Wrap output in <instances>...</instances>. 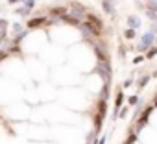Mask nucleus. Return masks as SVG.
I'll return each instance as SVG.
<instances>
[{
	"instance_id": "obj_21",
	"label": "nucleus",
	"mask_w": 157,
	"mask_h": 144,
	"mask_svg": "<svg viewBox=\"0 0 157 144\" xmlns=\"http://www.w3.org/2000/svg\"><path fill=\"white\" fill-rule=\"evenodd\" d=\"M104 142H105V137H102V139H100V140H98L96 144H104Z\"/></svg>"
},
{
	"instance_id": "obj_18",
	"label": "nucleus",
	"mask_w": 157,
	"mask_h": 144,
	"mask_svg": "<svg viewBox=\"0 0 157 144\" xmlns=\"http://www.w3.org/2000/svg\"><path fill=\"white\" fill-rule=\"evenodd\" d=\"M129 104H131V105H137V104H139V96H131V98H129Z\"/></svg>"
},
{
	"instance_id": "obj_5",
	"label": "nucleus",
	"mask_w": 157,
	"mask_h": 144,
	"mask_svg": "<svg viewBox=\"0 0 157 144\" xmlns=\"http://www.w3.org/2000/svg\"><path fill=\"white\" fill-rule=\"evenodd\" d=\"M70 11H72V15H74V17H78V19H81V17L87 13V11L83 9V6H81V4H76V2L70 6Z\"/></svg>"
},
{
	"instance_id": "obj_1",
	"label": "nucleus",
	"mask_w": 157,
	"mask_h": 144,
	"mask_svg": "<svg viewBox=\"0 0 157 144\" xmlns=\"http://www.w3.org/2000/svg\"><path fill=\"white\" fill-rule=\"evenodd\" d=\"M96 72L102 76V80L105 81V83H109L111 81V67H109V63H107V59H105V63L104 61H100L98 63V68H96Z\"/></svg>"
},
{
	"instance_id": "obj_20",
	"label": "nucleus",
	"mask_w": 157,
	"mask_h": 144,
	"mask_svg": "<svg viewBox=\"0 0 157 144\" xmlns=\"http://www.w3.org/2000/svg\"><path fill=\"white\" fill-rule=\"evenodd\" d=\"M9 4H17V2H22V0H8Z\"/></svg>"
},
{
	"instance_id": "obj_19",
	"label": "nucleus",
	"mask_w": 157,
	"mask_h": 144,
	"mask_svg": "<svg viewBox=\"0 0 157 144\" xmlns=\"http://www.w3.org/2000/svg\"><path fill=\"white\" fill-rule=\"evenodd\" d=\"M6 56H8V54H6V52H0V61H2V59H4V57H6Z\"/></svg>"
},
{
	"instance_id": "obj_3",
	"label": "nucleus",
	"mask_w": 157,
	"mask_h": 144,
	"mask_svg": "<svg viewBox=\"0 0 157 144\" xmlns=\"http://www.w3.org/2000/svg\"><path fill=\"white\" fill-rule=\"evenodd\" d=\"M41 24H52V20H48L46 17H37V19H30L26 26H28L30 30H33V28H39Z\"/></svg>"
},
{
	"instance_id": "obj_2",
	"label": "nucleus",
	"mask_w": 157,
	"mask_h": 144,
	"mask_svg": "<svg viewBox=\"0 0 157 144\" xmlns=\"http://www.w3.org/2000/svg\"><path fill=\"white\" fill-rule=\"evenodd\" d=\"M153 41H155V32H146V33L142 35L141 43L137 44V50H148L150 44H152Z\"/></svg>"
},
{
	"instance_id": "obj_9",
	"label": "nucleus",
	"mask_w": 157,
	"mask_h": 144,
	"mask_svg": "<svg viewBox=\"0 0 157 144\" xmlns=\"http://www.w3.org/2000/svg\"><path fill=\"white\" fill-rule=\"evenodd\" d=\"M15 11H17L20 17H28V15H30V8H26V6H20V8L15 9Z\"/></svg>"
},
{
	"instance_id": "obj_8",
	"label": "nucleus",
	"mask_w": 157,
	"mask_h": 144,
	"mask_svg": "<svg viewBox=\"0 0 157 144\" xmlns=\"http://www.w3.org/2000/svg\"><path fill=\"white\" fill-rule=\"evenodd\" d=\"M155 56H157V46L148 48V50H146V54H144V57H146V59H153Z\"/></svg>"
},
{
	"instance_id": "obj_24",
	"label": "nucleus",
	"mask_w": 157,
	"mask_h": 144,
	"mask_svg": "<svg viewBox=\"0 0 157 144\" xmlns=\"http://www.w3.org/2000/svg\"><path fill=\"white\" fill-rule=\"evenodd\" d=\"M148 2H150V0H148Z\"/></svg>"
},
{
	"instance_id": "obj_10",
	"label": "nucleus",
	"mask_w": 157,
	"mask_h": 144,
	"mask_svg": "<svg viewBox=\"0 0 157 144\" xmlns=\"http://www.w3.org/2000/svg\"><path fill=\"white\" fill-rule=\"evenodd\" d=\"M26 33H28L26 30H22V32H19V33H15V39H13V43H15V44H17V43H20L22 39H24V37H26Z\"/></svg>"
},
{
	"instance_id": "obj_14",
	"label": "nucleus",
	"mask_w": 157,
	"mask_h": 144,
	"mask_svg": "<svg viewBox=\"0 0 157 144\" xmlns=\"http://www.w3.org/2000/svg\"><path fill=\"white\" fill-rule=\"evenodd\" d=\"M133 37H135V30H133V28L126 30V39H133Z\"/></svg>"
},
{
	"instance_id": "obj_17",
	"label": "nucleus",
	"mask_w": 157,
	"mask_h": 144,
	"mask_svg": "<svg viewBox=\"0 0 157 144\" xmlns=\"http://www.w3.org/2000/svg\"><path fill=\"white\" fill-rule=\"evenodd\" d=\"M11 30H13V33H19V32H22V26L17 22V24H13V28H11Z\"/></svg>"
},
{
	"instance_id": "obj_7",
	"label": "nucleus",
	"mask_w": 157,
	"mask_h": 144,
	"mask_svg": "<svg viewBox=\"0 0 157 144\" xmlns=\"http://www.w3.org/2000/svg\"><path fill=\"white\" fill-rule=\"evenodd\" d=\"M128 26L133 28V30L141 28V19H139V17H129V19H128Z\"/></svg>"
},
{
	"instance_id": "obj_12",
	"label": "nucleus",
	"mask_w": 157,
	"mask_h": 144,
	"mask_svg": "<svg viewBox=\"0 0 157 144\" xmlns=\"http://www.w3.org/2000/svg\"><path fill=\"white\" fill-rule=\"evenodd\" d=\"M122 102H124V94H122V92H118V94H117V102H115V109H117V111L120 109Z\"/></svg>"
},
{
	"instance_id": "obj_22",
	"label": "nucleus",
	"mask_w": 157,
	"mask_h": 144,
	"mask_svg": "<svg viewBox=\"0 0 157 144\" xmlns=\"http://www.w3.org/2000/svg\"><path fill=\"white\" fill-rule=\"evenodd\" d=\"M153 78H157V70H155V72H153Z\"/></svg>"
},
{
	"instance_id": "obj_11",
	"label": "nucleus",
	"mask_w": 157,
	"mask_h": 144,
	"mask_svg": "<svg viewBox=\"0 0 157 144\" xmlns=\"http://www.w3.org/2000/svg\"><path fill=\"white\" fill-rule=\"evenodd\" d=\"M52 15H57V17H61V15H65L67 13V8H52V11H50Z\"/></svg>"
},
{
	"instance_id": "obj_13",
	"label": "nucleus",
	"mask_w": 157,
	"mask_h": 144,
	"mask_svg": "<svg viewBox=\"0 0 157 144\" xmlns=\"http://www.w3.org/2000/svg\"><path fill=\"white\" fill-rule=\"evenodd\" d=\"M148 11L157 13V0H150V2H148Z\"/></svg>"
},
{
	"instance_id": "obj_15",
	"label": "nucleus",
	"mask_w": 157,
	"mask_h": 144,
	"mask_svg": "<svg viewBox=\"0 0 157 144\" xmlns=\"http://www.w3.org/2000/svg\"><path fill=\"white\" fill-rule=\"evenodd\" d=\"M22 2H24V6H26V8H30V9L35 6V0H22Z\"/></svg>"
},
{
	"instance_id": "obj_23",
	"label": "nucleus",
	"mask_w": 157,
	"mask_h": 144,
	"mask_svg": "<svg viewBox=\"0 0 157 144\" xmlns=\"http://www.w3.org/2000/svg\"><path fill=\"white\" fill-rule=\"evenodd\" d=\"M155 105H157V102H155Z\"/></svg>"
},
{
	"instance_id": "obj_4",
	"label": "nucleus",
	"mask_w": 157,
	"mask_h": 144,
	"mask_svg": "<svg viewBox=\"0 0 157 144\" xmlns=\"http://www.w3.org/2000/svg\"><path fill=\"white\" fill-rule=\"evenodd\" d=\"M152 111H153V107H146V109L142 111V116L139 118V122H137V133H139V131L144 128V124L148 122V118H150V113H152Z\"/></svg>"
},
{
	"instance_id": "obj_16",
	"label": "nucleus",
	"mask_w": 157,
	"mask_h": 144,
	"mask_svg": "<svg viewBox=\"0 0 157 144\" xmlns=\"http://www.w3.org/2000/svg\"><path fill=\"white\" fill-rule=\"evenodd\" d=\"M148 80H150V76H142V78H141V81H139V87H144V85L148 83Z\"/></svg>"
},
{
	"instance_id": "obj_6",
	"label": "nucleus",
	"mask_w": 157,
	"mask_h": 144,
	"mask_svg": "<svg viewBox=\"0 0 157 144\" xmlns=\"http://www.w3.org/2000/svg\"><path fill=\"white\" fill-rule=\"evenodd\" d=\"M102 6H104V11L105 13L115 15V2H113V0H102Z\"/></svg>"
}]
</instances>
